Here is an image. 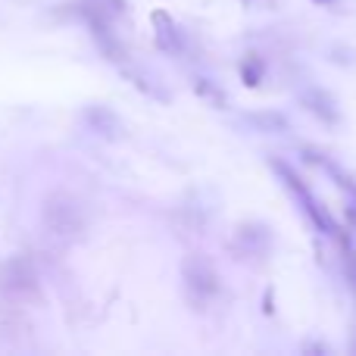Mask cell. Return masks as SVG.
Listing matches in <instances>:
<instances>
[{
  "instance_id": "obj_1",
  "label": "cell",
  "mask_w": 356,
  "mask_h": 356,
  "mask_svg": "<svg viewBox=\"0 0 356 356\" xmlns=\"http://www.w3.org/2000/svg\"><path fill=\"white\" fill-rule=\"evenodd\" d=\"M41 219H44V228H47L54 238H63V241H75L85 232V209H81V203L75 200L72 194H66V191H54V194L44 200Z\"/></svg>"
},
{
  "instance_id": "obj_2",
  "label": "cell",
  "mask_w": 356,
  "mask_h": 356,
  "mask_svg": "<svg viewBox=\"0 0 356 356\" xmlns=\"http://www.w3.org/2000/svg\"><path fill=\"white\" fill-rule=\"evenodd\" d=\"M0 294L13 303H38L41 300L38 269L29 257H10L3 266H0Z\"/></svg>"
},
{
  "instance_id": "obj_3",
  "label": "cell",
  "mask_w": 356,
  "mask_h": 356,
  "mask_svg": "<svg viewBox=\"0 0 356 356\" xmlns=\"http://www.w3.org/2000/svg\"><path fill=\"white\" fill-rule=\"evenodd\" d=\"M181 282H184V294H188V300L194 303L197 309H203L207 303H213L216 297H219V272H216V266L209 263L203 253H191V257H184L181 263Z\"/></svg>"
},
{
  "instance_id": "obj_4",
  "label": "cell",
  "mask_w": 356,
  "mask_h": 356,
  "mask_svg": "<svg viewBox=\"0 0 356 356\" xmlns=\"http://www.w3.org/2000/svg\"><path fill=\"white\" fill-rule=\"evenodd\" d=\"M272 169L278 172V178L284 181V188L294 194V200L300 203V209H303V216H307L309 222H313V228L316 232H322V234H338V228H334V222H332V216L322 209V203L316 200V194L307 188V181H303L300 175L294 172V169L288 166V163H282V160H272Z\"/></svg>"
},
{
  "instance_id": "obj_5",
  "label": "cell",
  "mask_w": 356,
  "mask_h": 356,
  "mask_svg": "<svg viewBox=\"0 0 356 356\" xmlns=\"http://www.w3.org/2000/svg\"><path fill=\"white\" fill-rule=\"evenodd\" d=\"M232 253L244 263H263L272 253V232L263 222H244L232 234Z\"/></svg>"
},
{
  "instance_id": "obj_6",
  "label": "cell",
  "mask_w": 356,
  "mask_h": 356,
  "mask_svg": "<svg viewBox=\"0 0 356 356\" xmlns=\"http://www.w3.org/2000/svg\"><path fill=\"white\" fill-rule=\"evenodd\" d=\"M300 106L309 113V116H316L319 122H325V125H338L341 122L338 100H334L325 88H316V85L313 88H303V91H300Z\"/></svg>"
},
{
  "instance_id": "obj_7",
  "label": "cell",
  "mask_w": 356,
  "mask_h": 356,
  "mask_svg": "<svg viewBox=\"0 0 356 356\" xmlns=\"http://www.w3.org/2000/svg\"><path fill=\"white\" fill-rule=\"evenodd\" d=\"M150 22H154V29H156V47H160L163 54L181 56L184 54V38H181V31L175 29L172 16H169L166 10H154L150 13Z\"/></svg>"
},
{
  "instance_id": "obj_8",
  "label": "cell",
  "mask_w": 356,
  "mask_h": 356,
  "mask_svg": "<svg viewBox=\"0 0 356 356\" xmlns=\"http://www.w3.org/2000/svg\"><path fill=\"white\" fill-rule=\"evenodd\" d=\"M81 119H85V125L94 135L110 138V141L122 138V122H119V116L113 110H106V106H88V110L81 113Z\"/></svg>"
},
{
  "instance_id": "obj_9",
  "label": "cell",
  "mask_w": 356,
  "mask_h": 356,
  "mask_svg": "<svg viewBox=\"0 0 356 356\" xmlns=\"http://www.w3.org/2000/svg\"><path fill=\"white\" fill-rule=\"evenodd\" d=\"M247 122H250L253 129L266 131V135H284V131L291 129L288 116H282V113H250Z\"/></svg>"
},
{
  "instance_id": "obj_10",
  "label": "cell",
  "mask_w": 356,
  "mask_h": 356,
  "mask_svg": "<svg viewBox=\"0 0 356 356\" xmlns=\"http://www.w3.org/2000/svg\"><path fill=\"white\" fill-rule=\"evenodd\" d=\"M194 91L200 94L203 100H207L209 106H216V110H225L228 106V97H225V91H222L216 81H209V79H203V75H194Z\"/></svg>"
},
{
  "instance_id": "obj_11",
  "label": "cell",
  "mask_w": 356,
  "mask_h": 356,
  "mask_svg": "<svg viewBox=\"0 0 356 356\" xmlns=\"http://www.w3.org/2000/svg\"><path fill=\"white\" fill-rule=\"evenodd\" d=\"M263 60H257V56H247L244 63H241V79H244L247 88H257L259 81H263Z\"/></svg>"
},
{
  "instance_id": "obj_12",
  "label": "cell",
  "mask_w": 356,
  "mask_h": 356,
  "mask_svg": "<svg viewBox=\"0 0 356 356\" xmlns=\"http://www.w3.org/2000/svg\"><path fill=\"white\" fill-rule=\"evenodd\" d=\"M104 10H113V13H125V0H104Z\"/></svg>"
},
{
  "instance_id": "obj_13",
  "label": "cell",
  "mask_w": 356,
  "mask_h": 356,
  "mask_svg": "<svg viewBox=\"0 0 356 356\" xmlns=\"http://www.w3.org/2000/svg\"><path fill=\"white\" fill-rule=\"evenodd\" d=\"M303 353H328V347L325 344H313V341H309V344H303Z\"/></svg>"
},
{
  "instance_id": "obj_14",
  "label": "cell",
  "mask_w": 356,
  "mask_h": 356,
  "mask_svg": "<svg viewBox=\"0 0 356 356\" xmlns=\"http://www.w3.org/2000/svg\"><path fill=\"white\" fill-rule=\"evenodd\" d=\"M347 216H350V222L356 225V197H347Z\"/></svg>"
},
{
  "instance_id": "obj_15",
  "label": "cell",
  "mask_w": 356,
  "mask_h": 356,
  "mask_svg": "<svg viewBox=\"0 0 356 356\" xmlns=\"http://www.w3.org/2000/svg\"><path fill=\"white\" fill-rule=\"evenodd\" d=\"M322 3H332V0H322Z\"/></svg>"
},
{
  "instance_id": "obj_16",
  "label": "cell",
  "mask_w": 356,
  "mask_h": 356,
  "mask_svg": "<svg viewBox=\"0 0 356 356\" xmlns=\"http://www.w3.org/2000/svg\"><path fill=\"white\" fill-rule=\"evenodd\" d=\"M353 350H356V344H353Z\"/></svg>"
}]
</instances>
